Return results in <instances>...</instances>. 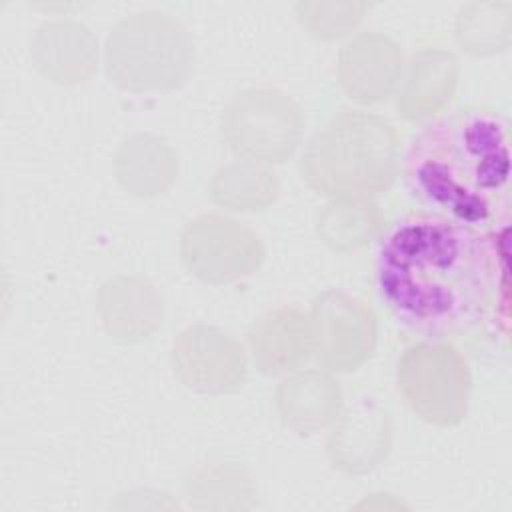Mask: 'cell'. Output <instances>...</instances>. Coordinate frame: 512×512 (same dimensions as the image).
Masks as SVG:
<instances>
[{"label":"cell","mask_w":512,"mask_h":512,"mask_svg":"<svg viewBox=\"0 0 512 512\" xmlns=\"http://www.w3.org/2000/svg\"><path fill=\"white\" fill-rule=\"evenodd\" d=\"M312 356L328 372H354L370 360L378 342V318L360 298L324 290L310 306Z\"/></svg>","instance_id":"obj_8"},{"label":"cell","mask_w":512,"mask_h":512,"mask_svg":"<svg viewBox=\"0 0 512 512\" xmlns=\"http://www.w3.org/2000/svg\"><path fill=\"white\" fill-rule=\"evenodd\" d=\"M454 38L470 56H492L508 50L512 40L510 2H468L454 22Z\"/></svg>","instance_id":"obj_21"},{"label":"cell","mask_w":512,"mask_h":512,"mask_svg":"<svg viewBox=\"0 0 512 512\" xmlns=\"http://www.w3.org/2000/svg\"><path fill=\"white\" fill-rule=\"evenodd\" d=\"M384 232V214L370 198H332L316 216V234L334 252L366 248Z\"/></svg>","instance_id":"obj_18"},{"label":"cell","mask_w":512,"mask_h":512,"mask_svg":"<svg viewBox=\"0 0 512 512\" xmlns=\"http://www.w3.org/2000/svg\"><path fill=\"white\" fill-rule=\"evenodd\" d=\"M398 174V132L384 116L342 108L312 136L300 176L316 194L370 198L388 190Z\"/></svg>","instance_id":"obj_3"},{"label":"cell","mask_w":512,"mask_h":512,"mask_svg":"<svg viewBox=\"0 0 512 512\" xmlns=\"http://www.w3.org/2000/svg\"><path fill=\"white\" fill-rule=\"evenodd\" d=\"M266 258L262 238L246 224L218 212H206L182 228L180 260L190 276L220 286L244 280Z\"/></svg>","instance_id":"obj_7"},{"label":"cell","mask_w":512,"mask_h":512,"mask_svg":"<svg viewBox=\"0 0 512 512\" xmlns=\"http://www.w3.org/2000/svg\"><path fill=\"white\" fill-rule=\"evenodd\" d=\"M392 450L390 414L376 402L360 400L340 412L326 440V454L332 468L362 476L376 470Z\"/></svg>","instance_id":"obj_13"},{"label":"cell","mask_w":512,"mask_h":512,"mask_svg":"<svg viewBox=\"0 0 512 512\" xmlns=\"http://www.w3.org/2000/svg\"><path fill=\"white\" fill-rule=\"evenodd\" d=\"M460 66L444 48H422L404 64L396 88V112L406 122H428L440 116L458 88Z\"/></svg>","instance_id":"obj_14"},{"label":"cell","mask_w":512,"mask_h":512,"mask_svg":"<svg viewBox=\"0 0 512 512\" xmlns=\"http://www.w3.org/2000/svg\"><path fill=\"white\" fill-rule=\"evenodd\" d=\"M304 114L298 102L276 86L236 92L220 114V136L240 160L282 164L298 148Z\"/></svg>","instance_id":"obj_6"},{"label":"cell","mask_w":512,"mask_h":512,"mask_svg":"<svg viewBox=\"0 0 512 512\" xmlns=\"http://www.w3.org/2000/svg\"><path fill=\"white\" fill-rule=\"evenodd\" d=\"M404 54L386 34L360 32L338 54V82L344 94L358 104L388 100L402 78Z\"/></svg>","instance_id":"obj_10"},{"label":"cell","mask_w":512,"mask_h":512,"mask_svg":"<svg viewBox=\"0 0 512 512\" xmlns=\"http://www.w3.org/2000/svg\"><path fill=\"white\" fill-rule=\"evenodd\" d=\"M396 388L420 420L452 428L468 414L472 372L454 344L446 340H420L398 358Z\"/></svg>","instance_id":"obj_5"},{"label":"cell","mask_w":512,"mask_h":512,"mask_svg":"<svg viewBox=\"0 0 512 512\" xmlns=\"http://www.w3.org/2000/svg\"><path fill=\"white\" fill-rule=\"evenodd\" d=\"M252 362L264 376L294 372L312 356L310 316L298 306H276L260 314L246 334Z\"/></svg>","instance_id":"obj_15"},{"label":"cell","mask_w":512,"mask_h":512,"mask_svg":"<svg viewBox=\"0 0 512 512\" xmlns=\"http://www.w3.org/2000/svg\"><path fill=\"white\" fill-rule=\"evenodd\" d=\"M98 58L96 36L74 18L46 20L30 40L32 66L42 78L58 86H78L92 80Z\"/></svg>","instance_id":"obj_12"},{"label":"cell","mask_w":512,"mask_h":512,"mask_svg":"<svg viewBox=\"0 0 512 512\" xmlns=\"http://www.w3.org/2000/svg\"><path fill=\"white\" fill-rule=\"evenodd\" d=\"M504 230L482 232L438 214H410L380 234L374 282L382 304L426 340L478 326L506 294Z\"/></svg>","instance_id":"obj_1"},{"label":"cell","mask_w":512,"mask_h":512,"mask_svg":"<svg viewBox=\"0 0 512 512\" xmlns=\"http://www.w3.org/2000/svg\"><path fill=\"white\" fill-rule=\"evenodd\" d=\"M96 312L104 332L120 344L150 340L164 322V298L140 274H116L102 282Z\"/></svg>","instance_id":"obj_11"},{"label":"cell","mask_w":512,"mask_h":512,"mask_svg":"<svg viewBox=\"0 0 512 512\" xmlns=\"http://www.w3.org/2000/svg\"><path fill=\"white\" fill-rule=\"evenodd\" d=\"M196 68V46L188 28L158 10L118 20L104 44L106 78L128 92H170Z\"/></svg>","instance_id":"obj_4"},{"label":"cell","mask_w":512,"mask_h":512,"mask_svg":"<svg viewBox=\"0 0 512 512\" xmlns=\"http://www.w3.org/2000/svg\"><path fill=\"white\" fill-rule=\"evenodd\" d=\"M170 366L178 382L192 392L234 394L246 382L248 356L228 330L192 324L172 340Z\"/></svg>","instance_id":"obj_9"},{"label":"cell","mask_w":512,"mask_h":512,"mask_svg":"<svg viewBox=\"0 0 512 512\" xmlns=\"http://www.w3.org/2000/svg\"><path fill=\"white\" fill-rule=\"evenodd\" d=\"M210 198L216 206L230 212H262L270 208L280 192L274 170L252 160L222 164L210 180Z\"/></svg>","instance_id":"obj_19"},{"label":"cell","mask_w":512,"mask_h":512,"mask_svg":"<svg viewBox=\"0 0 512 512\" xmlns=\"http://www.w3.org/2000/svg\"><path fill=\"white\" fill-rule=\"evenodd\" d=\"M342 408V390L328 370L292 372L276 388L278 418L298 436H312L332 426Z\"/></svg>","instance_id":"obj_16"},{"label":"cell","mask_w":512,"mask_h":512,"mask_svg":"<svg viewBox=\"0 0 512 512\" xmlns=\"http://www.w3.org/2000/svg\"><path fill=\"white\" fill-rule=\"evenodd\" d=\"M402 176L430 214L476 228L490 224L508 206L506 122L486 106L428 120L404 152Z\"/></svg>","instance_id":"obj_2"},{"label":"cell","mask_w":512,"mask_h":512,"mask_svg":"<svg viewBox=\"0 0 512 512\" xmlns=\"http://www.w3.org/2000/svg\"><path fill=\"white\" fill-rule=\"evenodd\" d=\"M184 494L194 508H250L256 494L250 472L232 460H206L184 480Z\"/></svg>","instance_id":"obj_20"},{"label":"cell","mask_w":512,"mask_h":512,"mask_svg":"<svg viewBox=\"0 0 512 512\" xmlns=\"http://www.w3.org/2000/svg\"><path fill=\"white\" fill-rule=\"evenodd\" d=\"M366 2H298L294 6L302 28L322 42L348 36L364 18Z\"/></svg>","instance_id":"obj_22"},{"label":"cell","mask_w":512,"mask_h":512,"mask_svg":"<svg viewBox=\"0 0 512 512\" xmlns=\"http://www.w3.org/2000/svg\"><path fill=\"white\" fill-rule=\"evenodd\" d=\"M112 170L120 188L130 196L156 198L172 188L178 178L180 162L168 140L138 132L118 144Z\"/></svg>","instance_id":"obj_17"}]
</instances>
